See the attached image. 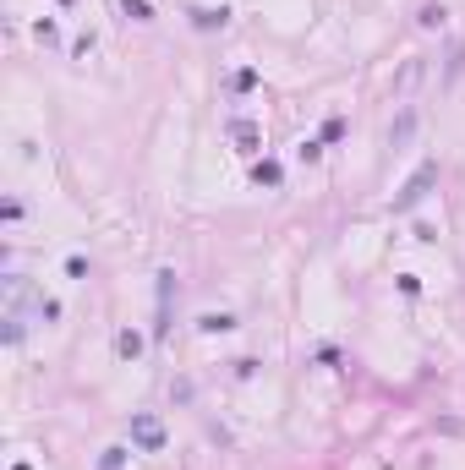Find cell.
<instances>
[{"label": "cell", "mask_w": 465, "mask_h": 470, "mask_svg": "<svg viewBox=\"0 0 465 470\" xmlns=\"http://www.w3.org/2000/svg\"><path fill=\"white\" fill-rule=\"evenodd\" d=\"M432 181H438V164L427 159L422 170H416V175L405 181V192H400V197H394V213H411V208H416V203H422V197H427V192H432Z\"/></svg>", "instance_id": "1"}, {"label": "cell", "mask_w": 465, "mask_h": 470, "mask_svg": "<svg viewBox=\"0 0 465 470\" xmlns=\"http://www.w3.org/2000/svg\"><path fill=\"white\" fill-rule=\"evenodd\" d=\"M131 443H137L143 454L165 449V427H159V416H131Z\"/></svg>", "instance_id": "2"}, {"label": "cell", "mask_w": 465, "mask_h": 470, "mask_svg": "<svg viewBox=\"0 0 465 470\" xmlns=\"http://www.w3.org/2000/svg\"><path fill=\"white\" fill-rule=\"evenodd\" d=\"M411 131H416V110H405L400 121L389 126V148H405V143H411Z\"/></svg>", "instance_id": "3"}, {"label": "cell", "mask_w": 465, "mask_h": 470, "mask_svg": "<svg viewBox=\"0 0 465 470\" xmlns=\"http://www.w3.org/2000/svg\"><path fill=\"white\" fill-rule=\"evenodd\" d=\"M230 137L247 148V153H257V143H263V137H257V126H252V121H241V115L230 121Z\"/></svg>", "instance_id": "4"}, {"label": "cell", "mask_w": 465, "mask_h": 470, "mask_svg": "<svg viewBox=\"0 0 465 470\" xmlns=\"http://www.w3.org/2000/svg\"><path fill=\"white\" fill-rule=\"evenodd\" d=\"M252 181H257V186H279V164H274V159H257V164H252Z\"/></svg>", "instance_id": "5"}, {"label": "cell", "mask_w": 465, "mask_h": 470, "mask_svg": "<svg viewBox=\"0 0 465 470\" xmlns=\"http://www.w3.org/2000/svg\"><path fill=\"white\" fill-rule=\"evenodd\" d=\"M115 350H121V356H143V339H137V334H131V328H121V339H115Z\"/></svg>", "instance_id": "6"}, {"label": "cell", "mask_w": 465, "mask_h": 470, "mask_svg": "<svg viewBox=\"0 0 465 470\" xmlns=\"http://www.w3.org/2000/svg\"><path fill=\"white\" fill-rule=\"evenodd\" d=\"M422 71H427L422 61H411V66L400 71V82H394V88H400V93H405V88H416V82H422Z\"/></svg>", "instance_id": "7"}, {"label": "cell", "mask_w": 465, "mask_h": 470, "mask_svg": "<svg viewBox=\"0 0 465 470\" xmlns=\"http://www.w3.org/2000/svg\"><path fill=\"white\" fill-rule=\"evenodd\" d=\"M121 11H126L131 22H148L153 11H148V0H121Z\"/></svg>", "instance_id": "8"}, {"label": "cell", "mask_w": 465, "mask_h": 470, "mask_svg": "<svg viewBox=\"0 0 465 470\" xmlns=\"http://www.w3.org/2000/svg\"><path fill=\"white\" fill-rule=\"evenodd\" d=\"M225 328H235V317H225V312H213V317H203V334H225Z\"/></svg>", "instance_id": "9"}, {"label": "cell", "mask_w": 465, "mask_h": 470, "mask_svg": "<svg viewBox=\"0 0 465 470\" xmlns=\"http://www.w3.org/2000/svg\"><path fill=\"white\" fill-rule=\"evenodd\" d=\"M444 17H449L444 6H422V17H416V22H422V28H438V22H444Z\"/></svg>", "instance_id": "10"}, {"label": "cell", "mask_w": 465, "mask_h": 470, "mask_svg": "<svg viewBox=\"0 0 465 470\" xmlns=\"http://www.w3.org/2000/svg\"><path fill=\"white\" fill-rule=\"evenodd\" d=\"M121 459H126V449H105V459H99V470H121Z\"/></svg>", "instance_id": "11"}, {"label": "cell", "mask_w": 465, "mask_h": 470, "mask_svg": "<svg viewBox=\"0 0 465 470\" xmlns=\"http://www.w3.org/2000/svg\"><path fill=\"white\" fill-rule=\"evenodd\" d=\"M17 470H33V465H17Z\"/></svg>", "instance_id": "12"}]
</instances>
